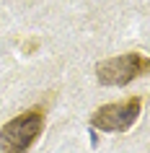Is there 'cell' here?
<instances>
[{"instance_id": "cell-1", "label": "cell", "mask_w": 150, "mask_h": 153, "mask_svg": "<svg viewBox=\"0 0 150 153\" xmlns=\"http://www.w3.org/2000/svg\"><path fill=\"white\" fill-rule=\"evenodd\" d=\"M41 130H44L41 109H29V112L13 117L0 130V153H26L36 143Z\"/></svg>"}, {"instance_id": "cell-2", "label": "cell", "mask_w": 150, "mask_h": 153, "mask_svg": "<svg viewBox=\"0 0 150 153\" xmlns=\"http://www.w3.org/2000/svg\"><path fill=\"white\" fill-rule=\"evenodd\" d=\"M150 62L148 57L140 52H127V55L111 57V60H101L96 65V75L98 83L103 86H124V83L140 78L142 73H148Z\"/></svg>"}, {"instance_id": "cell-3", "label": "cell", "mask_w": 150, "mask_h": 153, "mask_svg": "<svg viewBox=\"0 0 150 153\" xmlns=\"http://www.w3.org/2000/svg\"><path fill=\"white\" fill-rule=\"evenodd\" d=\"M140 109H142L140 96H129L119 104H103L91 114V125L103 132H124L137 122Z\"/></svg>"}]
</instances>
